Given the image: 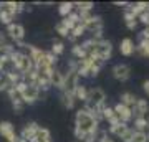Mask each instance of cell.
<instances>
[{
    "instance_id": "277c9868",
    "label": "cell",
    "mask_w": 149,
    "mask_h": 142,
    "mask_svg": "<svg viewBox=\"0 0 149 142\" xmlns=\"http://www.w3.org/2000/svg\"><path fill=\"white\" fill-rule=\"evenodd\" d=\"M80 76L76 73V68L74 69H68L66 73H65V81H63V93H68V94H73L74 89L78 88V84H80Z\"/></svg>"
},
{
    "instance_id": "7a4b0ae2",
    "label": "cell",
    "mask_w": 149,
    "mask_h": 142,
    "mask_svg": "<svg viewBox=\"0 0 149 142\" xmlns=\"http://www.w3.org/2000/svg\"><path fill=\"white\" fill-rule=\"evenodd\" d=\"M10 60H12V63H13V66H15V69L22 74V76L27 74L28 71H32V69L35 68L33 63H32V60L28 58L23 51H20V50H15V51L12 53Z\"/></svg>"
},
{
    "instance_id": "44dd1931",
    "label": "cell",
    "mask_w": 149,
    "mask_h": 142,
    "mask_svg": "<svg viewBox=\"0 0 149 142\" xmlns=\"http://www.w3.org/2000/svg\"><path fill=\"white\" fill-rule=\"evenodd\" d=\"M60 101H61V104H63L65 109H68V111L73 109V107H74V103H76V99H74L73 94H68V93H63V91H61Z\"/></svg>"
},
{
    "instance_id": "484cf974",
    "label": "cell",
    "mask_w": 149,
    "mask_h": 142,
    "mask_svg": "<svg viewBox=\"0 0 149 142\" xmlns=\"http://www.w3.org/2000/svg\"><path fill=\"white\" fill-rule=\"evenodd\" d=\"M73 3H74V8L78 10V13H81V12H93V8H95L93 2H73Z\"/></svg>"
},
{
    "instance_id": "ee69618b",
    "label": "cell",
    "mask_w": 149,
    "mask_h": 142,
    "mask_svg": "<svg viewBox=\"0 0 149 142\" xmlns=\"http://www.w3.org/2000/svg\"><path fill=\"white\" fill-rule=\"evenodd\" d=\"M114 5L116 7H128L129 2H114Z\"/></svg>"
},
{
    "instance_id": "836d02e7",
    "label": "cell",
    "mask_w": 149,
    "mask_h": 142,
    "mask_svg": "<svg viewBox=\"0 0 149 142\" xmlns=\"http://www.w3.org/2000/svg\"><path fill=\"white\" fill-rule=\"evenodd\" d=\"M114 117H116V114H114V111H113V107L106 106V107H104V111H103V121L111 122L113 119H114Z\"/></svg>"
},
{
    "instance_id": "74e56055",
    "label": "cell",
    "mask_w": 149,
    "mask_h": 142,
    "mask_svg": "<svg viewBox=\"0 0 149 142\" xmlns=\"http://www.w3.org/2000/svg\"><path fill=\"white\" fill-rule=\"evenodd\" d=\"M133 136H134V131L129 127L128 131L124 132V134H123L119 139H121V142H133Z\"/></svg>"
},
{
    "instance_id": "52a82bcc",
    "label": "cell",
    "mask_w": 149,
    "mask_h": 142,
    "mask_svg": "<svg viewBox=\"0 0 149 142\" xmlns=\"http://www.w3.org/2000/svg\"><path fill=\"white\" fill-rule=\"evenodd\" d=\"M111 74H113V78L116 79V81H119V83H126V81L131 78V68H129V64L118 63V64L113 66Z\"/></svg>"
},
{
    "instance_id": "ffe728a7",
    "label": "cell",
    "mask_w": 149,
    "mask_h": 142,
    "mask_svg": "<svg viewBox=\"0 0 149 142\" xmlns=\"http://www.w3.org/2000/svg\"><path fill=\"white\" fill-rule=\"evenodd\" d=\"M33 142H53L52 141V132L48 131L47 127H42L37 131V136H35V141Z\"/></svg>"
},
{
    "instance_id": "8992f818",
    "label": "cell",
    "mask_w": 149,
    "mask_h": 142,
    "mask_svg": "<svg viewBox=\"0 0 149 142\" xmlns=\"http://www.w3.org/2000/svg\"><path fill=\"white\" fill-rule=\"evenodd\" d=\"M86 103H90V104H93V106L104 104V103H106V93H104V89L100 88V86L90 88V89H88V101H86Z\"/></svg>"
},
{
    "instance_id": "6da1fadb",
    "label": "cell",
    "mask_w": 149,
    "mask_h": 142,
    "mask_svg": "<svg viewBox=\"0 0 149 142\" xmlns=\"http://www.w3.org/2000/svg\"><path fill=\"white\" fill-rule=\"evenodd\" d=\"M74 129H78L81 134H96L100 129V122L91 116L90 112H86L83 107L76 111L74 114Z\"/></svg>"
},
{
    "instance_id": "d590c367",
    "label": "cell",
    "mask_w": 149,
    "mask_h": 142,
    "mask_svg": "<svg viewBox=\"0 0 149 142\" xmlns=\"http://www.w3.org/2000/svg\"><path fill=\"white\" fill-rule=\"evenodd\" d=\"M98 142H114V141L108 136L106 131H101V129H100V131H98Z\"/></svg>"
},
{
    "instance_id": "d6986e66",
    "label": "cell",
    "mask_w": 149,
    "mask_h": 142,
    "mask_svg": "<svg viewBox=\"0 0 149 142\" xmlns=\"http://www.w3.org/2000/svg\"><path fill=\"white\" fill-rule=\"evenodd\" d=\"M88 89H90V88H88L86 84H81L80 83V84H78V88H76V89H74V93H73L74 99L81 101V103L85 104L86 101H88Z\"/></svg>"
},
{
    "instance_id": "d6a6232c",
    "label": "cell",
    "mask_w": 149,
    "mask_h": 142,
    "mask_svg": "<svg viewBox=\"0 0 149 142\" xmlns=\"http://www.w3.org/2000/svg\"><path fill=\"white\" fill-rule=\"evenodd\" d=\"M55 33H58L61 38H68V35H70V30L66 28V26L61 23V21H58L56 25H55Z\"/></svg>"
},
{
    "instance_id": "4316f807",
    "label": "cell",
    "mask_w": 149,
    "mask_h": 142,
    "mask_svg": "<svg viewBox=\"0 0 149 142\" xmlns=\"http://www.w3.org/2000/svg\"><path fill=\"white\" fill-rule=\"evenodd\" d=\"M15 51V48L12 46L10 43H7V45H2L0 46V61H3V60H8L10 58V55Z\"/></svg>"
},
{
    "instance_id": "3957f363",
    "label": "cell",
    "mask_w": 149,
    "mask_h": 142,
    "mask_svg": "<svg viewBox=\"0 0 149 142\" xmlns=\"http://www.w3.org/2000/svg\"><path fill=\"white\" fill-rule=\"evenodd\" d=\"M111 53H113V43L109 40H100L96 42V46H95V51H93V58H98L106 63L108 60L111 58Z\"/></svg>"
},
{
    "instance_id": "ac0fdd59",
    "label": "cell",
    "mask_w": 149,
    "mask_h": 142,
    "mask_svg": "<svg viewBox=\"0 0 149 142\" xmlns=\"http://www.w3.org/2000/svg\"><path fill=\"white\" fill-rule=\"evenodd\" d=\"M61 23L68 28L70 32H71L74 26L80 23V15H78V12H73V13H70L68 17H65L63 20H61Z\"/></svg>"
},
{
    "instance_id": "9c48e42d",
    "label": "cell",
    "mask_w": 149,
    "mask_h": 142,
    "mask_svg": "<svg viewBox=\"0 0 149 142\" xmlns=\"http://www.w3.org/2000/svg\"><path fill=\"white\" fill-rule=\"evenodd\" d=\"M38 129H40L38 122H35V121L27 122V124L23 126V129H22V132H20V139H23L25 142H33Z\"/></svg>"
},
{
    "instance_id": "4fadbf2b",
    "label": "cell",
    "mask_w": 149,
    "mask_h": 142,
    "mask_svg": "<svg viewBox=\"0 0 149 142\" xmlns=\"http://www.w3.org/2000/svg\"><path fill=\"white\" fill-rule=\"evenodd\" d=\"M134 50H136V45L131 38H123L119 42V53L123 56H133Z\"/></svg>"
},
{
    "instance_id": "60d3db41",
    "label": "cell",
    "mask_w": 149,
    "mask_h": 142,
    "mask_svg": "<svg viewBox=\"0 0 149 142\" xmlns=\"http://www.w3.org/2000/svg\"><path fill=\"white\" fill-rule=\"evenodd\" d=\"M139 119H143L144 122H146V124H148V127H149V107L146 111H144L143 114H141V117H139Z\"/></svg>"
},
{
    "instance_id": "ab89813d",
    "label": "cell",
    "mask_w": 149,
    "mask_h": 142,
    "mask_svg": "<svg viewBox=\"0 0 149 142\" xmlns=\"http://www.w3.org/2000/svg\"><path fill=\"white\" fill-rule=\"evenodd\" d=\"M23 109H25V104H15V106H13V112L18 114V116L23 112Z\"/></svg>"
},
{
    "instance_id": "7c38bea8",
    "label": "cell",
    "mask_w": 149,
    "mask_h": 142,
    "mask_svg": "<svg viewBox=\"0 0 149 142\" xmlns=\"http://www.w3.org/2000/svg\"><path fill=\"white\" fill-rule=\"evenodd\" d=\"M85 32L86 33H96V32H103V18L100 15H95L90 21H86L85 25Z\"/></svg>"
},
{
    "instance_id": "4dcf8cb0",
    "label": "cell",
    "mask_w": 149,
    "mask_h": 142,
    "mask_svg": "<svg viewBox=\"0 0 149 142\" xmlns=\"http://www.w3.org/2000/svg\"><path fill=\"white\" fill-rule=\"evenodd\" d=\"M85 26L81 25V23H78V25L74 26L73 30H71V32H70V35L68 37H71V38H74V40H78V38H81L83 37V35H85Z\"/></svg>"
},
{
    "instance_id": "f546056e",
    "label": "cell",
    "mask_w": 149,
    "mask_h": 142,
    "mask_svg": "<svg viewBox=\"0 0 149 142\" xmlns=\"http://www.w3.org/2000/svg\"><path fill=\"white\" fill-rule=\"evenodd\" d=\"M50 51L53 53L55 56L63 55V51H65V43L61 42V40H55V42L52 43V50H50Z\"/></svg>"
},
{
    "instance_id": "83f0119b",
    "label": "cell",
    "mask_w": 149,
    "mask_h": 142,
    "mask_svg": "<svg viewBox=\"0 0 149 142\" xmlns=\"http://www.w3.org/2000/svg\"><path fill=\"white\" fill-rule=\"evenodd\" d=\"M7 94H8V98H10L12 104H23V101H22V94L18 93V91L15 89V88H10V89L7 91Z\"/></svg>"
},
{
    "instance_id": "7bdbcfd3",
    "label": "cell",
    "mask_w": 149,
    "mask_h": 142,
    "mask_svg": "<svg viewBox=\"0 0 149 142\" xmlns=\"http://www.w3.org/2000/svg\"><path fill=\"white\" fill-rule=\"evenodd\" d=\"M143 89H144V93L148 94V98H149V79H146L143 83Z\"/></svg>"
},
{
    "instance_id": "5b68a950",
    "label": "cell",
    "mask_w": 149,
    "mask_h": 142,
    "mask_svg": "<svg viewBox=\"0 0 149 142\" xmlns=\"http://www.w3.org/2000/svg\"><path fill=\"white\" fill-rule=\"evenodd\" d=\"M5 35H7V38H10L12 42H15V43L22 42L23 37H25V26L22 25V23L13 21V23L5 26Z\"/></svg>"
},
{
    "instance_id": "30bf717a",
    "label": "cell",
    "mask_w": 149,
    "mask_h": 142,
    "mask_svg": "<svg viewBox=\"0 0 149 142\" xmlns=\"http://www.w3.org/2000/svg\"><path fill=\"white\" fill-rule=\"evenodd\" d=\"M38 99H40V89H38L37 86H28L27 84L25 91L22 93V101H23V104L32 106V104H35Z\"/></svg>"
},
{
    "instance_id": "603a6c76",
    "label": "cell",
    "mask_w": 149,
    "mask_h": 142,
    "mask_svg": "<svg viewBox=\"0 0 149 142\" xmlns=\"http://www.w3.org/2000/svg\"><path fill=\"white\" fill-rule=\"evenodd\" d=\"M74 12V3L73 2H61L58 5V13L61 15V18L65 17H68L70 13H73Z\"/></svg>"
},
{
    "instance_id": "9a60e30c",
    "label": "cell",
    "mask_w": 149,
    "mask_h": 142,
    "mask_svg": "<svg viewBox=\"0 0 149 142\" xmlns=\"http://www.w3.org/2000/svg\"><path fill=\"white\" fill-rule=\"evenodd\" d=\"M148 107H149L148 99H144V98H138V101H136L134 107L131 109V111H133V119H139V117H141V114H143Z\"/></svg>"
},
{
    "instance_id": "7402d4cb",
    "label": "cell",
    "mask_w": 149,
    "mask_h": 142,
    "mask_svg": "<svg viewBox=\"0 0 149 142\" xmlns=\"http://www.w3.org/2000/svg\"><path fill=\"white\" fill-rule=\"evenodd\" d=\"M129 124H124V122H119V124H116V126H109V129H108V131H109V134H111V136H116V137H121L123 134H124V132L128 131L129 129Z\"/></svg>"
},
{
    "instance_id": "cb8c5ba5",
    "label": "cell",
    "mask_w": 149,
    "mask_h": 142,
    "mask_svg": "<svg viewBox=\"0 0 149 142\" xmlns=\"http://www.w3.org/2000/svg\"><path fill=\"white\" fill-rule=\"evenodd\" d=\"M103 66H104V61H101V60H98V58L93 60V63L90 66V78H96L100 74V71L103 69Z\"/></svg>"
},
{
    "instance_id": "8d00e7d4",
    "label": "cell",
    "mask_w": 149,
    "mask_h": 142,
    "mask_svg": "<svg viewBox=\"0 0 149 142\" xmlns=\"http://www.w3.org/2000/svg\"><path fill=\"white\" fill-rule=\"evenodd\" d=\"M138 23H143L144 26H149V12H143L141 15H138Z\"/></svg>"
},
{
    "instance_id": "e575fe53",
    "label": "cell",
    "mask_w": 149,
    "mask_h": 142,
    "mask_svg": "<svg viewBox=\"0 0 149 142\" xmlns=\"http://www.w3.org/2000/svg\"><path fill=\"white\" fill-rule=\"evenodd\" d=\"M10 88H13V86H12L10 81L7 79V76L5 74H0V93H2V91H8Z\"/></svg>"
},
{
    "instance_id": "2e32d148",
    "label": "cell",
    "mask_w": 149,
    "mask_h": 142,
    "mask_svg": "<svg viewBox=\"0 0 149 142\" xmlns=\"http://www.w3.org/2000/svg\"><path fill=\"white\" fill-rule=\"evenodd\" d=\"M136 101H138V96L134 94V93H129V91H126V93H123V94L119 96V103L124 104L126 107H129V109L134 107Z\"/></svg>"
},
{
    "instance_id": "1f68e13d",
    "label": "cell",
    "mask_w": 149,
    "mask_h": 142,
    "mask_svg": "<svg viewBox=\"0 0 149 142\" xmlns=\"http://www.w3.org/2000/svg\"><path fill=\"white\" fill-rule=\"evenodd\" d=\"M131 129H133L134 132H146L149 127H148V124H146L143 119H134V126L131 127Z\"/></svg>"
},
{
    "instance_id": "d4e9b609",
    "label": "cell",
    "mask_w": 149,
    "mask_h": 142,
    "mask_svg": "<svg viewBox=\"0 0 149 142\" xmlns=\"http://www.w3.org/2000/svg\"><path fill=\"white\" fill-rule=\"evenodd\" d=\"M71 55H73V60L74 61H81V60H85L88 55H86V51L83 50V48L76 43V45H73V48H71Z\"/></svg>"
},
{
    "instance_id": "ba28073f",
    "label": "cell",
    "mask_w": 149,
    "mask_h": 142,
    "mask_svg": "<svg viewBox=\"0 0 149 142\" xmlns=\"http://www.w3.org/2000/svg\"><path fill=\"white\" fill-rule=\"evenodd\" d=\"M0 136L5 139V142H17L18 136L15 132V126L10 121H2L0 122Z\"/></svg>"
},
{
    "instance_id": "f1b7e54d",
    "label": "cell",
    "mask_w": 149,
    "mask_h": 142,
    "mask_svg": "<svg viewBox=\"0 0 149 142\" xmlns=\"http://www.w3.org/2000/svg\"><path fill=\"white\" fill-rule=\"evenodd\" d=\"M13 20H15V15L13 13H10V12H5L2 10L0 12V25H10V23H13Z\"/></svg>"
},
{
    "instance_id": "f6af8a7d",
    "label": "cell",
    "mask_w": 149,
    "mask_h": 142,
    "mask_svg": "<svg viewBox=\"0 0 149 142\" xmlns=\"http://www.w3.org/2000/svg\"><path fill=\"white\" fill-rule=\"evenodd\" d=\"M0 74H2V61H0Z\"/></svg>"
},
{
    "instance_id": "b9f144b4",
    "label": "cell",
    "mask_w": 149,
    "mask_h": 142,
    "mask_svg": "<svg viewBox=\"0 0 149 142\" xmlns=\"http://www.w3.org/2000/svg\"><path fill=\"white\" fill-rule=\"evenodd\" d=\"M141 40H149V26H144L141 32Z\"/></svg>"
},
{
    "instance_id": "5bb4252c",
    "label": "cell",
    "mask_w": 149,
    "mask_h": 142,
    "mask_svg": "<svg viewBox=\"0 0 149 142\" xmlns=\"http://www.w3.org/2000/svg\"><path fill=\"white\" fill-rule=\"evenodd\" d=\"M63 81H65V74L61 73L60 68H53L52 74H50V83H52V88H56V89H63Z\"/></svg>"
},
{
    "instance_id": "8fae6325",
    "label": "cell",
    "mask_w": 149,
    "mask_h": 142,
    "mask_svg": "<svg viewBox=\"0 0 149 142\" xmlns=\"http://www.w3.org/2000/svg\"><path fill=\"white\" fill-rule=\"evenodd\" d=\"M113 111L119 117V121L124 122V124H129V122L133 121V111L129 109V107H126L124 104H121V103H118V104L113 106Z\"/></svg>"
},
{
    "instance_id": "f35d334b",
    "label": "cell",
    "mask_w": 149,
    "mask_h": 142,
    "mask_svg": "<svg viewBox=\"0 0 149 142\" xmlns=\"http://www.w3.org/2000/svg\"><path fill=\"white\" fill-rule=\"evenodd\" d=\"M133 142H148V136H146V132H134Z\"/></svg>"
},
{
    "instance_id": "bcb514c9",
    "label": "cell",
    "mask_w": 149,
    "mask_h": 142,
    "mask_svg": "<svg viewBox=\"0 0 149 142\" xmlns=\"http://www.w3.org/2000/svg\"><path fill=\"white\" fill-rule=\"evenodd\" d=\"M146 136H148V142H149V132H146Z\"/></svg>"
},
{
    "instance_id": "e0dca14e",
    "label": "cell",
    "mask_w": 149,
    "mask_h": 142,
    "mask_svg": "<svg viewBox=\"0 0 149 142\" xmlns=\"http://www.w3.org/2000/svg\"><path fill=\"white\" fill-rule=\"evenodd\" d=\"M126 10H129L134 17H136V18H138V15H141L143 12H148V2H136V3H129V5L126 7Z\"/></svg>"
}]
</instances>
